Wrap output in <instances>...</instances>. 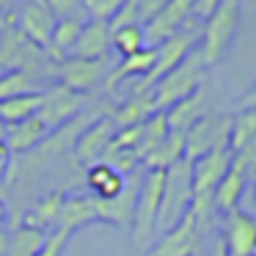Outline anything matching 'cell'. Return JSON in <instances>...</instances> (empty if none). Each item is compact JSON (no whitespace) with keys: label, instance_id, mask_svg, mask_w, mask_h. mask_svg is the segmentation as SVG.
<instances>
[{"label":"cell","instance_id":"6da1fadb","mask_svg":"<svg viewBox=\"0 0 256 256\" xmlns=\"http://www.w3.org/2000/svg\"><path fill=\"white\" fill-rule=\"evenodd\" d=\"M240 17H242V0H223L220 6L204 20L201 44H198V56L204 61V66H215L226 58V52L232 50L234 36H237Z\"/></svg>","mask_w":256,"mask_h":256},{"label":"cell","instance_id":"7a4b0ae2","mask_svg":"<svg viewBox=\"0 0 256 256\" xmlns=\"http://www.w3.org/2000/svg\"><path fill=\"white\" fill-rule=\"evenodd\" d=\"M193 162L190 160H179L176 166H171L166 171V184H162V201H160V212H157V232L162 234L171 226H176L184 218V212L190 210L193 201Z\"/></svg>","mask_w":256,"mask_h":256},{"label":"cell","instance_id":"3957f363","mask_svg":"<svg viewBox=\"0 0 256 256\" xmlns=\"http://www.w3.org/2000/svg\"><path fill=\"white\" fill-rule=\"evenodd\" d=\"M204 61H201L198 50H193L182 64H179L174 72H168L162 80H157L154 88H152V102H154V110L166 113L171 105L182 102L184 96L196 94L201 88V80H204Z\"/></svg>","mask_w":256,"mask_h":256},{"label":"cell","instance_id":"277c9868","mask_svg":"<svg viewBox=\"0 0 256 256\" xmlns=\"http://www.w3.org/2000/svg\"><path fill=\"white\" fill-rule=\"evenodd\" d=\"M162 184L166 171H146L138 184V198H135V215H132V242L138 248H149L152 237L157 232V212L162 201Z\"/></svg>","mask_w":256,"mask_h":256},{"label":"cell","instance_id":"5b68a950","mask_svg":"<svg viewBox=\"0 0 256 256\" xmlns=\"http://www.w3.org/2000/svg\"><path fill=\"white\" fill-rule=\"evenodd\" d=\"M228 132H232V116L206 113L184 132V160L196 162L215 149H228Z\"/></svg>","mask_w":256,"mask_h":256},{"label":"cell","instance_id":"8992f818","mask_svg":"<svg viewBox=\"0 0 256 256\" xmlns=\"http://www.w3.org/2000/svg\"><path fill=\"white\" fill-rule=\"evenodd\" d=\"M193 22H196V20H193ZM193 22H190L184 30H179L176 36H171V39H166L162 44L154 47V50H157L154 69H152L144 80H138V86L132 88V94H149V91L154 88L157 80H162L168 72H174V69H176L179 64H182L184 58L196 50V28H193Z\"/></svg>","mask_w":256,"mask_h":256},{"label":"cell","instance_id":"52a82bcc","mask_svg":"<svg viewBox=\"0 0 256 256\" xmlns=\"http://www.w3.org/2000/svg\"><path fill=\"white\" fill-rule=\"evenodd\" d=\"M190 22H193V0H171L160 14H154V17L144 25L146 47L162 44L166 39H171L179 30H184Z\"/></svg>","mask_w":256,"mask_h":256},{"label":"cell","instance_id":"ba28073f","mask_svg":"<svg viewBox=\"0 0 256 256\" xmlns=\"http://www.w3.org/2000/svg\"><path fill=\"white\" fill-rule=\"evenodd\" d=\"M56 22L58 20L52 17L47 0H25L17 14V30L39 50H47Z\"/></svg>","mask_w":256,"mask_h":256},{"label":"cell","instance_id":"9c48e42d","mask_svg":"<svg viewBox=\"0 0 256 256\" xmlns=\"http://www.w3.org/2000/svg\"><path fill=\"white\" fill-rule=\"evenodd\" d=\"M113 135H116V124H113L110 116L94 118L88 127H83V132L74 140V160L86 168L94 166V162H102Z\"/></svg>","mask_w":256,"mask_h":256},{"label":"cell","instance_id":"30bf717a","mask_svg":"<svg viewBox=\"0 0 256 256\" xmlns=\"http://www.w3.org/2000/svg\"><path fill=\"white\" fill-rule=\"evenodd\" d=\"M196 250H198V223H196V215L188 210L176 226L160 234L157 245H152L146 256H196Z\"/></svg>","mask_w":256,"mask_h":256},{"label":"cell","instance_id":"8fae6325","mask_svg":"<svg viewBox=\"0 0 256 256\" xmlns=\"http://www.w3.org/2000/svg\"><path fill=\"white\" fill-rule=\"evenodd\" d=\"M80 105H83V94H74L66 86L58 83V86H52V88H47L44 94H42V108H39L36 116L44 122L47 130H58L78 116Z\"/></svg>","mask_w":256,"mask_h":256},{"label":"cell","instance_id":"7c38bea8","mask_svg":"<svg viewBox=\"0 0 256 256\" xmlns=\"http://www.w3.org/2000/svg\"><path fill=\"white\" fill-rule=\"evenodd\" d=\"M108 58H100V61H83V58H66L58 66V78H61V86H66L74 94H86L91 91L96 83H105L108 78Z\"/></svg>","mask_w":256,"mask_h":256},{"label":"cell","instance_id":"4fadbf2b","mask_svg":"<svg viewBox=\"0 0 256 256\" xmlns=\"http://www.w3.org/2000/svg\"><path fill=\"white\" fill-rule=\"evenodd\" d=\"M228 256H256V218L237 206L226 218V234H223Z\"/></svg>","mask_w":256,"mask_h":256},{"label":"cell","instance_id":"5bb4252c","mask_svg":"<svg viewBox=\"0 0 256 256\" xmlns=\"http://www.w3.org/2000/svg\"><path fill=\"white\" fill-rule=\"evenodd\" d=\"M138 184L127 179V188L116 196V198H96V212H100V223H113L118 228H130L132 226V215H135V198H138Z\"/></svg>","mask_w":256,"mask_h":256},{"label":"cell","instance_id":"9a60e30c","mask_svg":"<svg viewBox=\"0 0 256 256\" xmlns=\"http://www.w3.org/2000/svg\"><path fill=\"white\" fill-rule=\"evenodd\" d=\"M108 52H110V30H108V22L86 20L78 42H74L72 52H69V58L100 61V58H108Z\"/></svg>","mask_w":256,"mask_h":256},{"label":"cell","instance_id":"2e32d148","mask_svg":"<svg viewBox=\"0 0 256 256\" xmlns=\"http://www.w3.org/2000/svg\"><path fill=\"white\" fill-rule=\"evenodd\" d=\"M36 56H39V47L30 44L17 30V25L0 36V66L6 69V72L8 69H25V72H30L28 64H34Z\"/></svg>","mask_w":256,"mask_h":256},{"label":"cell","instance_id":"e0dca14e","mask_svg":"<svg viewBox=\"0 0 256 256\" xmlns=\"http://www.w3.org/2000/svg\"><path fill=\"white\" fill-rule=\"evenodd\" d=\"M88 223H100V212H96L94 196H64L56 228H64V232L74 234L78 228L88 226Z\"/></svg>","mask_w":256,"mask_h":256},{"label":"cell","instance_id":"ac0fdd59","mask_svg":"<svg viewBox=\"0 0 256 256\" xmlns=\"http://www.w3.org/2000/svg\"><path fill=\"white\" fill-rule=\"evenodd\" d=\"M248 176H250L248 168H245L237 157H232V166H228L226 174H223L220 184L215 188V212H226V215H228V212L237 210Z\"/></svg>","mask_w":256,"mask_h":256},{"label":"cell","instance_id":"d6986e66","mask_svg":"<svg viewBox=\"0 0 256 256\" xmlns=\"http://www.w3.org/2000/svg\"><path fill=\"white\" fill-rule=\"evenodd\" d=\"M61 204H64V193H61V190H52V193L42 196L39 201H34V204H30L28 210H25V215H22V226L36 228V232H44V234L56 232Z\"/></svg>","mask_w":256,"mask_h":256},{"label":"cell","instance_id":"ffe728a7","mask_svg":"<svg viewBox=\"0 0 256 256\" xmlns=\"http://www.w3.org/2000/svg\"><path fill=\"white\" fill-rule=\"evenodd\" d=\"M47 132H50V130L44 127V122H42L39 116H30L20 124L6 127V140H3V144L8 146L12 154H22V152H30L39 144H44Z\"/></svg>","mask_w":256,"mask_h":256},{"label":"cell","instance_id":"44dd1931","mask_svg":"<svg viewBox=\"0 0 256 256\" xmlns=\"http://www.w3.org/2000/svg\"><path fill=\"white\" fill-rule=\"evenodd\" d=\"M206 116V96L204 91H196V94L184 96L182 102H176V105H171L166 110V118H168V130L171 132H188L190 127H193L198 118Z\"/></svg>","mask_w":256,"mask_h":256},{"label":"cell","instance_id":"7402d4cb","mask_svg":"<svg viewBox=\"0 0 256 256\" xmlns=\"http://www.w3.org/2000/svg\"><path fill=\"white\" fill-rule=\"evenodd\" d=\"M154 61H157V50L154 47H144V50H138L135 56H127V58H122V64H118L116 69H110L108 72V78H105V88L108 91H113L122 80H127V78H138V80H144L146 74L154 69Z\"/></svg>","mask_w":256,"mask_h":256},{"label":"cell","instance_id":"603a6c76","mask_svg":"<svg viewBox=\"0 0 256 256\" xmlns=\"http://www.w3.org/2000/svg\"><path fill=\"white\" fill-rule=\"evenodd\" d=\"M86 184H88L91 196L108 201V198H116L127 188V179L118 171H113L108 162H94V166L86 168Z\"/></svg>","mask_w":256,"mask_h":256},{"label":"cell","instance_id":"cb8c5ba5","mask_svg":"<svg viewBox=\"0 0 256 256\" xmlns=\"http://www.w3.org/2000/svg\"><path fill=\"white\" fill-rule=\"evenodd\" d=\"M179 160H184V135L182 132H168V138L162 144H157L149 154L140 160V166L146 171H168L171 166H176Z\"/></svg>","mask_w":256,"mask_h":256},{"label":"cell","instance_id":"d4e9b609","mask_svg":"<svg viewBox=\"0 0 256 256\" xmlns=\"http://www.w3.org/2000/svg\"><path fill=\"white\" fill-rule=\"evenodd\" d=\"M83 22L86 20H80V17H66V20H58L56 22L52 36H50V44H47V52H50L56 61H66L69 58V52H72L80 30H83Z\"/></svg>","mask_w":256,"mask_h":256},{"label":"cell","instance_id":"484cf974","mask_svg":"<svg viewBox=\"0 0 256 256\" xmlns=\"http://www.w3.org/2000/svg\"><path fill=\"white\" fill-rule=\"evenodd\" d=\"M154 102H152V91L149 94H132L116 113H113V124L116 130H124V127H138L144 124L149 116H154Z\"/></svg>","mask_w":256,"mask_h":256},{"label":"cell","instance_id":"4316f807","mask_svg":"<svg viewBox=\"0 0 256 256\" xmlns=\"http://www.w3.org/2000/svg\"><path fill=\"white\" fill-rule=\"evenodd\" d=\"M42 94L44 91H34V94H20L12 96V100H3L0 102V122L12 127V124H20L25 118L36 116L42 108Z\"/></svg>","mask_w":256,"mask_h":256},{"label":"cell","instance_id":"83f0119b","mask_svg":"<svg viewBox=\"0 0 256 256\" xmlns=\"http://www.w3.org/2000/svg\"><path fill=\"white\" fill-rule=\"evenodd\" d=\"M250 144H256V108L237 110V116H232L228 152H232V154H240V152L248 149Z\"/></svg>","mask_w":256,"mask_h":256},{"label":"cell","instance_id":"f1b7e54d","mask_svg":"<svg viewBox=\"0 0 256 256\" xmlns=\"http://www.w3.org/2000/svg\"><path fill=\"white\" fill-rule=\"evenodd\" d=\"M168 132H171V130H168L166 113L157 110L154 116H149L144 122V127H140V140H138V146H135V157H138V160H144V157L149 154L157 144H162V140L168 138Z\"/></svg>","mask_w":256,"mask_h":256},{"label":"cell","instance_id":"f546056e","mask_svg":"<svg viewBox=\"0 0 256 256\" xmlns=\"http://www.w3.org/2000/svg\"><path fill=\"white\" fill-rule=\"evenodd\" d=\"M44 240H47L44 232L20 226V228H14L12 240H8L6 256H36L42 250V245H44Z\"/></svg>","mask_w":256,"mask_h":256},{"label":"cell","instance_id":"4dcf8cb0","mask_svg":"<svg viewBox=\"0 0 256 256\" xmlns=\"http://www.w3.org/2000/svg\"><path fill=\"white\" fill-rule=\"evenodd\" d=\"M146 47L144 39V25H127V28H118L110 34V50H116L122 58L135 56L138 50Z\"/></svg>","mask_w":256,"mask_h":256},{"label":"cell","instance_id":"1f68e13d","mask_svg":"<svg viewBox=\"0 0 256 256\" xmlns=\"http://www.w3.org/2000/svg\"><path fill=\"white\" fill-rule=\"evenodd\" d=\"M124 3H127V0H83V12L88 14V20L110 22L113 14H116Z\"/></svg>","mask_w":256,"mask_h":256},{"label":"cell","instance_id":"d6a6232c","mask_svg":"<svg viewBox=\"0 0 256 256\" xmlns=\"http://www.w3.org/2000/svg\"><path fill=\"white\" fill-rule=\"evenodd\" d=\"M69 240H72V232H64V228H56V232L47 234L44 245H42V250L36 256H61L64 250H66Z\"/></svg>","mask_w":256,"mask_h":256},{"label":"cell","instance_id":"836d02e7","mask_svg":"<svg viewBox=\"0 0 256 256\" xmlns=\"http://www.w3.org/2000/svg\"><path fill=\"white\" fill-rule=\"evenodd\" d=\"M127 25H140L138 20V6H135V0H127L122 8H118L116 14H113V20L108 22V30H118V28H127Z\"/></svg>","mask_w":256,"mask_h":256},{"label":"cell","instance_id":"e575fe53","mask_svg":"<svg viewBox=\"0 0 256 256\" xmlns=\"http://www.w3.org/2000/svg\"><path fill=\"white\" fill-rule=\"evenodd\" d=\"M52 17L56 20H66V17H74L78 8H83V0H47Z\"/></svg>","mask_w":256,"mask_h":256},{"label":"cell","instance_id":"d590c367","mask_svg":"<svg viewBox=\"0 0 256 256\" xmlns=\"http://www.w3.org/2000/svg\"><path fill=\"white\" fill-rule=\"evenodd\" d=\"M171 0H135V6H138V20H140V25H146L154 14H160L162 8L168 6Z\"/></svg>","mask_w":256,"mask_h":256},{"label":"cell","instance_id":"8d00e7d4","mask_svg":"<svg viewBox=\"0 0 256 256\" xmlns=\"http://www.w3.org/2000/svg\"><path fill=\"white\" fill-rule=\"evenodd\" d=\"M223 0H193V20L196 22H204L218 6H220Z\"/></svg>","mask_w":256,"mask_h":256},{"label":"cell","instance_id":"74e56055","mask_svg":"<svg viewBox=\"0 0 256 256\" xmlns=\"http://www.w3.org/2000/svg\"><path fill=\"white\" fill-rule=\"evenodd\" d=\"M248 108H256V80H254V86L237 100V110H248Z\"/></svg>","mask_w":256,"mask_h":256},{"label":"cell","instance_id":"f35d334b","mask_svg":"<svg viewBox=\"0 0 256 256\" xmlns=\"http://www.w3.org/2000/svg\"><path fill=\"white\" fill-rule=\"evenodd\" d=\"M8 162H12V152H8V146H6V144H0V176L6 174Z\"/></svg>","mask_w":256,"mask_h":256},{"label":"cell","instance_id":"ab89813d","mask_svg":"<svg viewBox=\"0 0 256 256\" xmlns=\"http://www.w3.org/2000/svg\"><path fill=\"white\" fill-rule=\"evenodd\" d=\"M3 223H6V201L0 198V234H3Z\"/></svg>","mask_w":256,"mask_h":256},{"label":"cell","instance_id":"60d3db41","mask_svg":"<svg viewBox=\"0 0 256 256\" xmlns=\"http://www.w3.org/2000/svg\"><path fill=\"white\" fill-rule=\"evenodd\" d=\"M210 256H228V254H226V245H223V240H220V242L215 245V250H212Z\"/></svg>","mask_w":256,"mask_h":256},{"label":"cell","instance_id":"b9f144b4","mask_svg":"<svg viewBox=\"0 0 256 256\" xmlns=\"http://www.w3.org/2000/svg\"><path fill=\"white\" fill-rule=\"evenodd\" d=\"M3 140H6V124L0 122V144H3Z\"/></svg>","mask_w":256,"mask_h":256},{"label":"cell","instance_id":"7bdbcfd3","mask_svg":"<svg viewBox=\"0 0 256 256\" xmlns=\"http://www.w3.org/2000/svg\"><path fill=\"white\" fill-rule=\"evenodd\" d=\"M254 196H256V174H254Z\"/></svg>","mask_w":256,"mask_h":256},{"label":"cell","instance_id":"ee69618b","mask_svg":"<svg viewBox=\"0 0 256 256\" xmlns=\"http://www.w3.org/2000/svg\"><path fill=\"white\" fill-rule=\"evenodd\" d=\"M3 72H6V69H3V66H0V74H3Z\"/></svg>","mask_w":256,"mask_h":256}]
</instances>
